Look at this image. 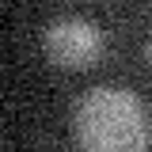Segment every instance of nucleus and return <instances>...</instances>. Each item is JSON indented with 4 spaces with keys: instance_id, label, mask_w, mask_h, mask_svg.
<instances>
[{
    "instance_id": "1",
    "label": "nucleus",
    "mask_w": 152,
    "mask_h": 152,
    "mask_svg": "<svg viewBox=\"0 0 152 152\" xmlns=\"http://www.w3.org/2000/svg\"><path fill=\"white\" fill-rule=\"evenodd\" d=\"M72 133L84 152H148L152 118L126 88H91L72 110Z\"/></svg>"
},
{
    "instance_id": "2",
    "label": "nucleus",
    "mask_w": 152,
    "mask_h": 152,
    "mask_svg": "<svg viewBox=\"0 0 152 152\" xmlns=\"http://www.w3.org/2000/svg\"><path fill=\"white\" fill-rule=\"evenodd\" d=\"M46 53L53 65L61 69H88L95 65V57L103 53V34L91 19L80 15H61L46 27V38H42Z\"/></svg>"
},
{
    "instance_id": "3",
    "label": "nucleus",
    "mask_w": 152,
    "mask_h": 152,
    "mask_svg": "<svg viewBox=\"0 0 152 152\" xmlns=\"http://www.w3.org/2000/svg\"><path fill=\"white\" fill-rule=\"evenodd\" d=\"M148 61H152V38H148Z\"/></svg>"
}]
</instances>
